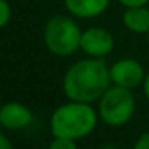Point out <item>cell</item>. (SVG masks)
<instances>
[{"instance_id": "12", "label": "cell", "mask_w": 149, "mask_h": 149, "mask_svg": "<svg viewBox=\"0 0 149 149\" xmlns=\"http://www.w3.org/2000/svg\"><path fill=\"white\" fill-rule=\"evenodd\" d=\"M133 149H149V132L143 133L136 139V143L133 144Z\"/></svg>"}, {"instance_id": "7", "label": "cell", "mask_w": 149, "mask_h": 149, "mask_svg": "<svg viewBox=\"0 0 149 149\" xmlns=\"http://www.w3.org/2000/svg\"><path fill=\"white\" fill-rule=\"evenodd\" d=\"M34 120L31 109L23 103L10 101L0 107V125L7 130H23Z\"/></svg>"}, {"instance_id": "6", "label": "cell", "mask_w": 149, "mask_h": 149, "mask_svg": "<svg viewBox=\"0 0 149 149\" xmlns=\"http://www.w3.org/2000/svg\"><path fill=\"white\" fill-rule=\"evenodd\" d=\"M116 47L114 36L104 27H88L82 31L80 50L90 58H106Z\"/></svg>"}, {"instance_id": "3", "label": "cell", "mask_w": 149, "mask_h": 149, "mask_svg": "<svg viewBox=\"0 0 149 149\" xmlns=\"http://www.w3.org/2000/svg\"><path fill=\"white\" fill-rule=\"evenodd\" d=\"M82 29L69 15H56L47 21L43 27V43L52 55L66 58L80 50Z\"/></svg>"}, {"instance_id": "16", "label": "cell", "mask_w": 149, "mask_h": 149, "mask_svg": "<svg viewBox=\"0 0 149 149\" xmlns=\"http://www.w3.org/2000/svg\"><path fill=\"white\" fill-rule=\"evenodd\" d=\"M148 45H149V34H148Z\"/></svg>"}, {"instance_id": "9", "label": "cell", "mask_w": 149, "mask_h": 149, "mask_svg": "<svg viewBox=\"0 0 149 149\" xmlns=\"http://www.w3.org/2000/svg\"><path fill=\"white\" fill-rule=\"evenodd\" d=\"M122 23L130 32L138 36L149 34V8L144 7H132L125 8L122 13Z\"/></svg>"}, {"instance_id": "1", "label": "cell", "mask_w": 149, "mask_h": 149, "mask_svg": "<svg viewBox=\"0 0 149 149\" xmlns=\"http://www.w3.org/2000/svg\"><path fill=\"white\" fill-rule=\"evenodd\" d=\"M112 85L109 66L104 58L79 59L69 66L63 77V91L66 98L79 103H95Z\"/></svg>"}, {"instance_id": "5", "label": "cell", "mask_w": 149, "mask_h": 149, "mask_svg": "<svg viewBox=\"0 0 149 149\" xmlns=\"http://www.w3.org/2000/svg\"><path fill=\"white\" fill-rule=\"evenodd\" d=\"M109 74L112 85L128 90H135L136 87L143 85L146 77L144 66L133 58H120L109 66Z\"/></svg>"}, {"instance_id": "17", "label": "cell", "mask_w": 149, "mask_h": 149, "mask_svg": "<svg viewBox=\"0 0 149 149\" xmlns=\"http://www.w3.org/2000/svg\"><path fill=\"white\" fill-rule=\"evenodd\" d=\"M0 107H2V104H0Z\"/></svg>"}, {"instance_id": "8", "label": "cell", "mask_w": 149, "mask_h": 149, "mask_svg": "<svg viewBox=\"0 0 149 149\" xmlns=\"http://www.w3.org/2000/svg\"><path fill=\"white\" fill-rule=\"evenodd\" d=\"M63 3L72 18L93 19L106 13L111 0H63Z\"/></svg>"}, {"instance_id": "10", "label": "cell", "mask_w": 149, "mask_h": 149, "mask_svg": "<svg viewBox=\"0 0 149 149\" xmlns=\"http://www.w3.org/2000/svg\"><path fill=\"white\" fill-rule=\"evenodd\" d=\"M11 5L8 3V0H0V29H3L8 23L11 21Z\"/></svg>"}, {"instance_id": "2", "label": "cell", "mask_w": 149, "mask_h": 149, "mask_svg": "<svg viewBox=\"0 0 149 149\" xmlns=\"http://www.w3.org/2000/svg\"><path fill=\"white\" fill-rule=\"evenodd\" d=\"M98 111L88 103L71 101L58 106L50 117V132L55 138H87L98 123Z\"/></svg>"}, {"instance_id": "14", "label": "cell", "mask_w": 149, "mask_h": 149, "mask_svg": "<svg viewBox=\"0 0 149 149\" xmlns=\"http://www.w3.org/2000/svg\"><path fill=\"white\" fill-rule=\"evenodd\" d=\"M0 149H13L10 139H8L5 135H2V133H0Z\"/></svg>"}, {"instance_id": "13", "label": "cell", "mask_w": 149, "mask_h": 149, "mask_svg": "<svg viewBox=\"0 0 149 149\" xmlns=\"http://www.w3.org/2000/svg\"><path fill=\"white\" fill-rule=\"evenodd\" d=\"M123 8H132V7H144L149 3V0H117Z\"/></svg>"}, {"instance_id": "4", "label": "cell", "mask_w": 149, "mask_h": 149, "mask_svg": "<svg viewBox=\"0 0 149 149\" xmlns=\"http://www.w3.org/2000/svg\"><path fill=\"white\" fill-rule=\"evenodd\" d=\"M136 109L133 90L111 85L98 100V116L106 125L122 127L132 120Z\"/></svg>"}, {"instance_id": "15", "label": "cell", "mask_w": 149, "mask_h": 149, "mask_svg": "<svg viewBox=\"0 0 149 149\" xmlns=\"http://www.w3.org/2000/svg\"><path fill=\"white\" fill-rule=\"evenodd\" d=\"M143 93H144V96L148 98V101H149V72H146V77H144V80H143Z\"/></svg>"}, {"instance_id": "11", "label": "cell", "mask_w": 149, "mask_h": 149, "mask_svg": "<svg viewBox=\"0 0 149 149\" xmlns=\"http://www.w3.org/2000/svg\"><path fill=\"white\" fill-rule=\"evenodd\" d=\"M48 149H77V143L75 139H69V138H55L50 143Z\"/></svg>"}]
</instances>
